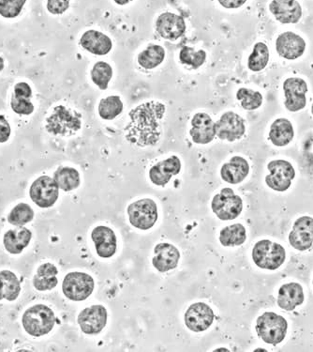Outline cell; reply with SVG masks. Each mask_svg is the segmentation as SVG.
Here are the masks:
<instances>
[{
	"label": "cell",
	"mask_w": 313,
	"mask_h": 352,
	"mask_svg": "<svg viewBox=\"0 0 313 352\" xmlns=\"http://www.w3.org/2000/svg\"><path fill=\"white\" fill-rule=\"evenodd\" d=\"M56 318L53 310L45 305L28 308L22 318L25 331L35 338L48 335L56 324Z\"/></svg>",
	"instance_id": "cell-3"
},
{
	"label": "cell",
	"mask_w": 313,
	"mask_h": 352,
	"mask_svg": "<svg viewBox=\"0 0 313 352\" xmlns=\"http://www.w3.org/2000/svg\"><path fill=\"white\" fill-rule=\"evenodd\" d=\"M30 199L37 206L47 209L54 206L60 195V188L55 179L42 176L33 182L30 190Z\"/></svg>",
	"instance_id": "cell-9"
},
{
	"label": "cell",
	"mask_w": 313,
	"mask_h": 352,
	"mask_svg": "<svg viewBox=\"0 0 313 352\" xmlns=\"http://www.w3.org/2000/svg\"><path fill=\"white\" fill-rule=\"evenodd\" d=\"M32 231L27 228L18 227L16 230L7 231L4 235V246L12 255L22 253L32 241Z\"/></svg>",
	"instance_id": "cell-26"
},
{
	"label": "cell",
	"mask_w": 313,
	"mask_h": 352,
	"mask_svg": "<svg viewBox=\"0 0 313 352\" xmlns=\"http://www.w3.org/2000/svg\"><path fill=\"white\" fill-rule=\"evenodd\" d=\"M34 218V210L25 203H19L15 206L8 217V222L16 227H23L32 222Z\"/></svg>",
	"instance_id": "cell-36"
},
{
	"label": "cell",
	"mask_w": 313,
	"mask_h": 352,
	"mask_svg": "<svg viewBox=\"0 0 313 352\" xmlns=\"http://www.w3.org/2000/svg\"><path fill=\"white\" fill-rule=\"evenodd\" d=\"M94 287V279L84 272H70L63 280L64 295L73 302H82L87 299L93 292Z\"/></svg>",
	"instance_id": "cell-6"
},
{
	"label": "cell",
	"mask_w": 313,
	"mask_h": 352,
	"mask_svg": "<svg viewBox=\"0 0 313 352\" xmlns=\"http://www.w3.org/2000/svg\"><path fill=\"white\" fill-rule=\"evenodd\" d=\"M283 91L286 95L284 105L287 110L297 112L306 107L308 92L306 81L297 77L286 79L283 83Z\"/></svg>",
	"instance_id": "cell-13"
},
{
	"label": "cell",
	"mask_w": 313,
	"mask_h": 352,
	"mask_svg": "<svg viewBox=\"0 0 313 352\" xmlns=\"http://www.w3.org/2000/svg\"><path fill=\"white\" fill-rule=\"evenodd\" d=\"M45 128L54 135H76L82 128V115L65 105H58L46 120Z\"/></svg>",
	"instance_id": "cell-2"
},
{
	"label": "cell",
	"mask_w": 313,
	"mask_h": 352,
	"mask_svg": "<svg viewBox=\"0 0 313 352\" xmlns=\"http://www.w3.org/2000/svg\"><path fill=\"white\" fill-rule=\"evenodd\" d=\"M255 328L262 340L277 346L286 338L288 323L286 318L276 313L266 312L257 318Z\"/></svg>",
	"instance_id": "cell-4"
},
{
	"label": "cell",
	"mask_w": 313,
	"mask_h": 352,
	"mask_svg": "<svg viewBox=\"0 0 313 352\" xmlns=\"http://www.w3.org/2000/svg\"><path fill=\"white\" fill-rule=\"evenodd\" d=\"M165 112V105L161 102H146L138 105L130 112V122L124 130L126 140L140 148L155 146L161 140V122Z\"/></svg>",
	"instance_id": "cell-1"
},
{
	"label": "cell",
	"mask_w": 313,
	"mask_h": 352,
	"mask_svg": "<svg viewBox=\"0 0 313 352\" xmlns=\"http://www.w3.org/2000/svg\"><path fill=\"white\" fill-rule=\"evenodd\" d=\"M269 10L282 24H297L302 17V8L297 0H273Z\"/></svg>",
	"instance_id": "cell-20"
},
{
	"label": "cell",
	"mask_w": 313,
	"mask_h": 352,
	"mask_svg": "<svg viewBox=\"0 0 313 352\" xmlns=\"http://www.w3.org/2000/svg\"><path fill=\"white\" fill-rule=\"evenodd\" d=\"M276 50L286 60H297L306 50V42L296 33L284 32L277 38Z\"/></svg>",
	"instance_id": "cell-18"
},
{
	"label": "cell",
	"mask_w": 313,
	"mask_h": 352,
	"mask_svg": "<svg viewBox=\"0 0 313 352\" xmlns=\"http://www.w3.org/2000/svg\"><path fill=\"white\" fill-rule=\"evenodd\" d=\"M250 173V164L241 156H233L229 163L223 164L220 176L223 181L231 184H238L247 178Z\"/></svg>",
	"instance_id": "cell-24"
},
{
	"label": "cell",
	"mask_w": 313,
	"mask_h": 352,
	"mask_svg": "<svg viewBox=\"0 0 313 352\" xmlns=\"http://www.w3.org/2000/svg\"><path fill=\"white\" fill-rule=\"evenodd\" d=\"M54 179L58 188L65 192L77 189L81 184L80 174L76 168L61 166L54 173Z\"/></svg>",
	"instance_id": "cell-30"
},
{
	"label": "cell",
	"mask_w": 313,
	"mask_h": 352,
	"mask_svg": "<svg viewBox=\"0 0 313 352\" xmlns=\"http://www.w3.org/2000/svg\"><path fill=\"white\" fill-rule=\"evenodd\" d=\"M27 0H0V15L5 18H15L21 14Z\"/></svg>",
	"instance_id": "cell-39"
},
{
	"label": "cell",
	"mask_w": 313,
	"mask_h": 352,
	"mask_svg": "<svg viewBox=\"0 0 313 352\" xmlns=\"http://www.w3.org/2000/svg\"><path fill=\"white\" fill-rule=\"evenodd\" d=\"M11 107L12 110L18 115L28 116L34 112V105L28 98L12 95Z\"/></svg>",
	"instance_id": "cell-40"
},
{
	"label": "cell",
	"mask_w": 313,
	"mask_h": 352,
	"mask_svg": "<svg viewBox=\"0 0 313 352\" xmlns=\"http://www.w3.org/2000/svg\"><path fill=\"white\" fill-rule=\"evenodd\" d=\"M290 244L299 251H306L313 246V218L303 217L294 223L289 235Z\"/></svg>",
	"instance_id": "cell-15"
},
{
	"label": "cell",
	"mask_w": 313,
	"mask_h": 352,
	"mask_svg": "<svg viewBox=\"0 0 313 352\" xmlns=\"http://www.w3.org/2000/svg\"><path fill=\"white\" fill-rule=\"evenodd\" d=\"M294 128L290 120L286 119H278L272 123L269 140L277 146L288 145L294 140Z\"/></svg>",
	"instance_id": "cell-28"
},
{
	"label": "cell",
	"mask_w": 313,
	"mask_h": 352,
	"mask_svg": "<svg viewBox=\"0 0 313 352\" xmlns=\"http://www.w3.org/2000/svg\"><path fill=\"white\" fill-rule=\"evenodd\" d=\"M130 223L141 230H148L154 227L158 220V207L150 199H143L133 202L128 207Z\"/></svg>",
	"instance_id": "cell-7"
},
{
	"label": "cell",
	"mask_w": 313,
	"mask_h": 352,
	"mask_svg": "<svg viewBox=\"0 0 313 352\" xmlns=\"http://www.w3.org/2000/svg\"><path fill=\"white\" fill-rule=\"evenodd\" d=\"M213 212L222 221L235 219L243 210V201L240 195L235 194L231 188H224L212 200Z\"/></svg>",
	"instance_id": "cell-8"
},
{
	"label": "cell",
	"mask_w": 313,
	"mask_h": 352,
	"mask_svg": "<svg viewBox=\"0 0 313 352\" xmlns=\"http://www.w3.org/2000/svg\"><path fill=\"white\" fill-rule=\"evenodd\" d=\"M155 256L152 258L154 268L160 272H167L176 269L181 259L178 249L171 243H159L154 249Z\"/></svg>",
	"instance_id": "cell-22"
},
{
	"label": "cell",
	"mask_w": 313,
	"mask_h": 352,
	"mask_svg": "<svg viewBox=\"0 0 313 352\" xmlns=\"http://www.w3.org/2000/svg\"><path fill=\"white\" fill-rule=\"evenodd\" d=\"M70 7V0H48L47 10L52 14H62Z\"/></svg>",
	"instance_id": "cell-41"
},
{
	"label": "cell",
	"mask_w": 313,
	"mask_h": 352,
	"mask_svg": "<svg viewBox=\"0 0 313 352\" xmlns=\"http://www.w3.org/2000/svg\"><path fill=\"white\" fill-rule=\"evenodd\" d=\"M228 351V349H216V351Z\"/></svg>",
	"instance_id": "cell-47"
},
{
	"label": "cell",
	"mask_w": 313,
	"mask_h": 352,
	"mask_svg": "<svg viewBox=\"0 0 313 352\" xmlns=\"http://www.w3.org/2000/svg\"><path fill=\"white\" fill-rule=\"evenodd\" d=\"M123 111V102L117 95H112L100 102L97 112L102 120H115Z\"/></svg>",
	"instance_id": "cell-33"
},
{
	"label": "cell",
	"mask_w": 313,
	"mask_h": 352,
	"mask_svg": "<svg viewBox=\"0 0 313 352\" xmlns=\"http://www.w3.org/2000/svg\"><path fill=\"white\" fill-rule=\"evenodd\" d=\"M237 98L240 101L241 107L248 111L258 109L263 104V95L260 92L246 87L238 89Z\"/></svg>",
	"instance_id": "cell-37"
},
{
	"label": "cell",
	"mask_w": 313,
	"mask_h": 352,
	"mask_svg": "<svg viewBox=\"0 0 313 352\" xmlns=\"http://www.w3.org/2000/svg\"><path fill=\"white\" fill-rule=\"evenodd\" d=\"M303 287L299 283H289L279 289L278 305L282 309L292 311L304 302Z\"/></svg>",
	"instance_id": "cell-25"
},
{
	"label": "cell",
	"mask_w": 313,
	"mask_h": 352,
	"mask_svg": "<svg viewBox=\"0 0 313 352\" xmlns=\"http://www.w3.org/2000/svg\"><path fill=\"white\" fill-rule=\"evenodd\" d=\"M179 60L185 65L191 66L192 68L198 69L207 60V53L205 50L195 51L194 48L184 46L179 53Z\"/></svg>",
	"instance_id": "cell-38"
},
{
	"label": "cell",
	"mask_w": 313,
	"mask_h": 352,
	"mask_svg": "<svg viewBox=\"0 0 313 352\" xmlns=\"http://www.w3.org/2000/svg\"><path fill=\"white\" fill-rule=\"evenodd\" d=\"M14 94L30 99L32 96V87L25 82H20L15 85Z\"/></svg>",
	"instance_id": "cell-43"
},
{
	"label": "cell",
	"mask_w": 313,
	"mask_h": 352,
	"mask_svg": "<svg viewBox=\"0 0 313 352\" xmlns=\"http://www.w3.org/2000/svg\"><path fill=\"white\" fill-rule=\"evenodd\" d=\"M4 69V60L3 58L0 56V72L3 71Z\"/></svg>",
	"instance_id": "cell-46"
},
{
	"label": "cell",
	"mask_w": 313,
	"mask_h": 352,
	"mask_svg": "<svg viewBox=\"0 0 313 352\" xmlns=\"http://www.w3.org/2000/svg\"><path fill=\"white\" fill-rule=\"evenodd\" d=\"M245 133V120L237 113H224L216 122V135L220 140L233 142L240 140Z\"/></svg>",
	"instance_id": "cell-12"
},
{
	"label": "cell",
	"mask_w": 313,
	"mask_h": 352,
	"mask_svg": "<svg viewBox=\"0 0 313 352\" xmlns=\"http://www.w3.org/2000/svg\"><path fill=\"white\" fill-rule=\"evenodd\" d=\"M165 58V50L161 45H150L138 56V63L143 69L151 70L161 65Z\"/></svg>",
	"instance_id": "cell-32"
},
{
	"label": "cell",
	"mask_w": 313,
	"mask_h": 352,
	"mask_svg": "<svg viewBox=\"0 0 313 352\" xmlns=\"http://www.w3.org/2000/svg\"><path fill=\"white\" fill-rule=\"evenodd\" d=\"M192 129L189 135L194 143L209 144L214 140L216 136V123L213 122L211 117L207 113H197L192 120Z\"/></svg>",
	"instance_id": "cell-16"
},
{
	"label": "cell",
	"mask_w": 313,
	"mask_h": 352,
	"mask_svg": "<svg viewBox=\"0 0 313 352\" xmlns=\"http://www.w3.org/2000/svg\"><path fill=\"white\" fill-rule=\"evenodd\" d=\"M21 292L19 279L11 271L0 272V300L14 302Z\"/></svg>",
	"instance_id": "cell-29"
},
{
	"label": "cell",
	"mask_w": 313,
	"mask_h": 352,
	"mask_svg": "<svg viewBox=\"0 0 313 352\" xmlns=\"http://www.w3.org/2000/svg\"><path fill=\"white\" fill-rule=\"evenodd\" d=\"M80 45L84 50L97 56L107 55L113 48L111 38L97 30L84 32L80 38Z\"/></svg>",
	"instance_id": "cell-23"
},
{
	"label": "cell",
	"mask_w": 313,
	"mask_h": 352,
	"mask_svg": "<svg viewBox=\"0 0 313 352\" xmlns=\"http://www.w3.org/2000/svg\"><path fill=\"white\" fill-rule=\"evenodd\" d=\"M268 168L270 174L266 177V182L269 188L278 192L287 191L296 177L292 164L284 160H275L268 164Z\"/></svg>",
	"instance_id": "cell-10"
},
{
	"label": "cell",
	"mask_w": 313,
	"mask_h": 352,
	"mask_svg": "<svg viewBox=\"0 0 313 352\" xmlns=\"http://www.w3.org/2000/svg\"><path fill=\"white\" fill-rule=\"evenodd\" d=\"M246 240H247V231L241 223L228 226L220 233V243L227 248L242 245Z\"/></svg>",
	"instance_id": "cell-31"
},
{
	"label": "cell",
	"mask_w": 313,
	"mask_h": 352,
	"mask_svg": "<svg viewBox=\"0 0 313 352\" xmlns=\"http://www.w3.org/2000/svg\"><path fill=\"white\" fill-rule=\"evenodd\" d=\"M91 76L93 83L102 91H105L113 77L112 66L104 61H99L92 68Z\"/></svg>",
	"instance_id": "cell-35"
},
{
	"label": "cell",
	"mask_w": 313,
	"mask_h": 352,
	"mask_svg": "<svg viewBox=\"0 0 313 352\" xmlns=\"http://www.w3.org/2000/svg\"><path fill=\"white\" fill-rule=\"evenodd\" d=\"M218 1L227 9H237V8L243 6L247 0H218Z\"/></svg>",
	"instance_id": "cell-44"
},
{
	"label": "cell",
	"mask_w": 313,
	"mask_h": 352,
	"mask_svg": "<svg viewBox=\"0 0 313 352\" xmlns=\"http://www.w3.org/2000/svg\"><path fill=\"white\" fill-rule=\"evenodd\" d=\"M214 318V312L209 305L205 302H196L185 313V324L194 333H201L212 325Z\"/></svg>",
	"instance_id": "cell-14"
},
{
	"label": "cell",
	"mask_w": 313,
	"mask_h": 352,
	"mask_svg": "<svg viewBox=\"0 0 313 352\" xmlns=\"http://www.w3.org/2000/svg\"><path fill=\"white\" fill-rule=\"evenodd\" d=\"M286 258V249L281 244L263 240L254 245L253 259L259 268L275 271L284 263Z\"/></svg>",
	"instance_id": "cell-5"
},
{
	"label": "cell",
	"mask_w": 313,
	"mask_h": 352,
	"mask_svg": "<svg viewBox=\"0 0 313 352\" xmlns=\"http://www.w3.org/2000/svg\"><path fill=\"white\" fill-rule=\"evenodd\" d=\"M58 270L52 263H45L38 268L37 274L33 278V286L38 292H46L55 289L58 286V280L56 278Z\"/></svg>",
	"instance_id": "cell-27"
},
{
	"label": "cell",
	"mask_w": 313,
	"mask_h": 352,
	"mask_svg": "<svg viewBox=\"0 0 313 352\" xmlns=\"http://www.w3.org/2000/svg\"><path fill=\"white\" fill-rule=\"evenodd\" d=\"M114 1L115 3L121 5V6H123V5L129 3V2L132 1V0H114Z\"/></svg>",
	"instance_id": "cell-45"
},
{
	"label": "cell",
	"mask_w": 313,
	"mask_h": 352,
	"mask_svg": "<svg viewBox=\"0 0 313 352\" xmlns=\"http://www.w3.org/2000/svg\"><path fill=\"white\" fill-rule=\"evenodd\" d=\"M266 351V349H256L255 351Z\"/></svg>",
	"instance_id": "cell-48"
},
{
	"label": "cell",
	"mask_w": 313,
	"mask_h": 352,
	"mask_svg": "<svg viewBox=\"0 0 313 352\" xmlns=\"http://www.w3.org/2000/svg\"><path fill=\"white\" fill-rule=\"evenodd\" d=\"M268 61L269 50L268 45L264 43H256L254 45L253 53L248 56V69L253 72H260L266 68Z\"/></svg>",
	"instance_id": "cell-34"
},
{
	"label": "cell",
	"mask_w": 313,
	"mask_h": 352,
	"mask_svg": "<svg viewBox=\"0 0 313 352\" xmlns=\"http://www.w3.org/2000/svg\"><path fill=\"white\" fill-rule=\"evenodd\" d=\"M11 126L3 115H0V143H5L11 136Z\"/></svg>",
	"instance_id": "cell-42"
},
{
	"label": "cell",
	"mask_w": 313,
	"mask_h": 352,
	"mask_svg": "<svg viewBox=\"0 0 313 352\" xmlns=\"http://www.w3.org/2000/svg\"><path fill=\"white\" fill-rule=\"evenodd\" d=\"M91 239L94 241L97 256L102 258H109L115 255L117 252V240L112 228L99 226L92 231Z\"/></svg>",
	"instance_id": "cell-19"
},
{
	"label": "cell",
	"mask_w": 313,
	"mask_h": 352,
	"mask_svg": "<svg viewBox=\"0 0 313 352\" xmlns=\"http://www.w3.org/2000/svg\"><path fill=\"white\" fill-rule=\"evenodd\" d=\"M107 318L108 314L104 305H92L81 311L77 320L84 333L97 335L106 326Z\"/></svg>",
	"instance_id": "cell-11"
},
{
	"label": "cell",
	"mask_w": 313,
	"mask_h": 352,
	"mask_svg": "<svg viewBox=\"0 0 313 352\" xmlns=\"http://www.w3.org/2000/svg\"><path fill=\"white\" fill-rule=\"evenodd\" d=\"M186 22L181 15L164 12L158 17L156 30L161 37L166 40L176 41L186 32Z\"/></svg>",
	"instance_id": "cell-17"
},
{
	"label": "cell",
	"mask_w": 313,
	"mask_h": 352,
	"mask_svg": "<svg viewBox=\"0 0 313 352\" xmlns=\"http://www.w3.org/2000/svg\"><path fill=\"white\" fill-rule=\"evenodd\" d=\"M312 115H313V104H312Z\"/></svg>",
	"instance_id": "cell-49"
},
{
	"label": "cell",
	"mask_w": 313,
	"mask_h": 352,
	"mask_svg": "<svg viewBox=\"0 0 313 352\" xmlns=\"http://www.w3.org/2000/svg\"><path fill=\"white\" fill-rule=\"evenodd\" d=\"M181 161L178 156H171L166 160L156 164L150 170V178L156 186L164 187L171 181L172 177L181 173Z\"/></svg>",
	"instance_id": "cell-21"
}]
</instances>
